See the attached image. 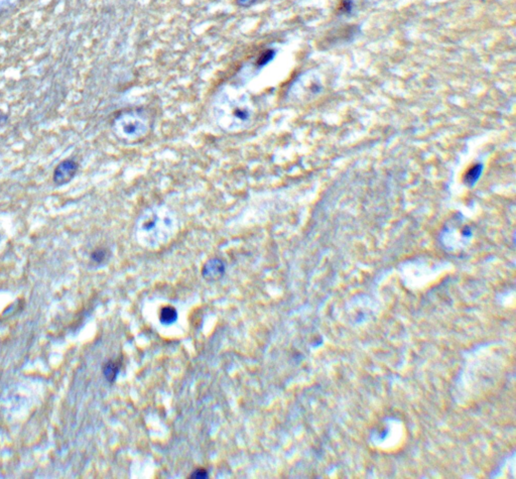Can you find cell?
<instances>
[{"instance_id": "cell-1", "label": "cell", "mask_w": 516, "mask_h": 479, "mask_svg": "<svg viewBox=\"0 0 516 479\" xmlns=\"http://www.w3.org/2000/svg\"><path fill=\"white\" fill-rule=\"evenodd\" d=\"M79 166L73 159H64L60 163L54 172V182L57 185H64L72 181L78 172Z\"/></svg>"}, {"instance_id": "cell-2", "label": "cell", "mask_w": 516, "mask_h": 479, "mask_svg": "<svg viewBox=\"0 0 516 479\" xmlns=\"http://www.w3.org/2000/svg\"><path fill=\"white\" fill-rule=\"evenodd\" d=\"M225 272L224 264L219 260H211L209 261L204 269H203V275L205 278L209 280H215L220 278Z\"/></svg>"}, {"instance_id": "cell-3", "label": "cell", "mask_w": 516, "mask_h": 479, "mask_svg": "<svg viewBox=\"0 0 516 479\" xmlns=\"http://www.w3.org/2000/svg\"><path fill=\"white\" fill-rule=\"evenodd\" d=\"M120 369V363L118 361L109 360L103 366V374L109 382L115 381Z\"/></svg>"}, {"instance_id": "cell-4", "label": "cell", "mask_w": 516, "mask_h": 479, "mask_svg": "<svg viewBox=\"0 0 516 479\" xmlns=\"http://www.w3.org/2000/svg\"><path fill=\"white\" fill-rule=\"evenodd\" d=\"M177 319H178V312L174 307L167 306L160 310L159 320L163 324L171 325V324L175 323L177 321Z\"/></svg>"}, {"instance_id": "cell-5", "label": "cell", "mask_w": 516, "mask_h": 479, "mask_svg": "<svg viewBox=\"0 0 516 479\" xmlns=\"http://www.w3.org/2000/svg\"><path fill=\"white\" fill-rule=\"evenodd\" d=\"M483 171V166L480 164L474 165L465 175V183L469 186H473L480 179Z\"/></svg>"}, {"instance_id": "cell-6", "label": "cell", "mask_w": 516, "mask_h": 479, "mask_svg": "<svg viewBox=\"0 0 516 479\" xmlns=\"http://www.w3.org/2000/svg\"><path fill=\"white\" fill-rule=\"evenodd\" d=\"M353 1L352 0H341L338 6V12L340 14H350L353 10Z\"/></svg>"}, {"instance_id": "cell-7", "label": "cell", "mask_w": 516, "mask_h": 479, "mask_svg": "<svg viewBox=\"0 0 516 479\" xmlns=\"http://www.w3.org/2000/svg\"><path fill=\"white\" fill-rule=\"evenodd\" d=\"M274 56H275V52H274L273 50H268V51H266V52H265V53H264V54L260 57V59H259V61H258V65H259L260 67H263V66L267 65L269 62H271V61L273 60Z\"/></svg>"}, {"instance_id": "cell-8", "label": "cell", "mask_w": 516, "mask_h": 479, "mask_svg": "<svg viewBox=\"0 0 516 479\" xmlns=\"http://www.w3.org/2000/svg\"><path fill=\"white\" fill-rule=\"evenodd\" d=\"M106 256H107V254H106V251H105L104 249H96V250L92 253L91 259H92V261H93L94 263H96V264H101V263H103V262L105 261Z\"/></svg>"}, {"instance_id": "cell-9", "label": "cell", "mask_w": 516, "mask_h": 479, "mask_svg": "<svg viewBox=\"0 0 516 479\" xmlns=\"http://www.w3.org/2000/svg\"><path fill=\"white\" fill-rule=\"evenodd\" d=\"M190 478L192 479H206L208 478V472L206 469L204 468H198L196 469L195 471H193V473L191 474Z\"/></svg>"}, {"instance_id": "cell-10", "label": "cell", "mask_w": 516, "mask_h": 479, "mask_svg": "<svg viewBox=\"0 0 516 479\" xmlns=\"http://www.w3.org/2000/svg\"><path fill=\"white\" fill-rule=\"evenodd\" d=\"M258 0H236L237 4L241 7H250L252 6L253 4H255L257 2Z\"/></svg>"}, {"instance_id": "cell-11", "label": "cell", "mask_w": 516, "mask_h": 479, "mask_svg": "<svg viewBox=\"0 0 516 479\" xmlns=\"http://www.w3.org/2000/svg\"><path fill=\"white\" fill-rule=\"evenodd\" d=\"M7 121V116L0 110V126Z\"/></svg>"}]
</instances>
